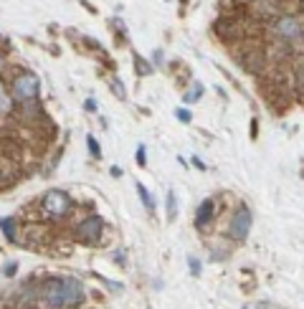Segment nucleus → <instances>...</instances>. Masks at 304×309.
<instances>
[{
  "label": "nucleus",
  "mask_w": 304,
  "mask_h": 309,
  "mask_svg": "<svg viewBox=\"0 0 304 309\" xmlns=\"http://www.w3.org/2000/svg\"><path fill=\"white\" fill-rule=\"evenodd\" d=\"M41 296H44L46 306H51V309H74V306L84 304V286L79 279H71V276L48 279L44 284Z\"/></svg>",
  "instance_id": "f257e3e1"
},
{
  "label": "nucleus",
  "mask_w": 304,
  "mask_h": 309,
  "mask_svg": "<svg viewBox=\"0 0 304 309\" xmlns=\"http://www.w3.org/2000/svg\"><path fill=\"white\" fill-rule=\"evenodd\" d=\"M38 92H41V82H38V76L26 71L20 76H16L13 84H10V94L18 104H26V102H36L38 99Z\"/></svg>",
  "instance_id": "f03ea898"
},
{
  "label": "nucleus",
  "mask_w": 304,
  "mask_h": 309,
  "mask_svg": "<svg viewBox=\"0 0 304 309\" xmlns=\"http://www.w3.org/2000/svg\"><path fill=\"white\" fill-rule=\"evenodd\" d=\"M102 234H104V220L99 216H89L76 226V236H79V241H84L86 246H96L102 241Z\"/></svg>",
  "instance_id": "7ed1b4c3"
},
{
  "label": "nucleus",
  "mask_w": 304,
  "mask_h": 309,
  "mask_svg": "<svg viewBox=\"0 0 304 309\" xmlns=\"http://www.w3.org/2000/svg\"><path fill=\"white\" fill-rule=\"evenodd\" d=\"M251 223H254L251 210H248L246 206H241V208L234 213L231 223H228V234H231V238H234V241H246L248 234H251Z\"/></svg>",
  "instance_id": "20e7f679"
},
{
  "label": "nucleus",
  "mask_w": 304,
  "mask_h": 309,
  "mask_svg": "<svg viewBox=\"0 0 304 309\" xmlns=\"http://www.w3.org/2000/svg\"><path fill=\"white\" fill-rule=\"evenodd\" d=\"M44 210L51 218H61V216H66L71 210V198L64 190H48L44 196Z\"/></svg>",
  "instance_id": "39448f33"
},
{
  "label": "nucleus",
  "mask_w": 304,
  "mask_h": 309,
  "mask_svg": "<svg viewBox=\"0 0 304 309\" xmlns=\"http://www.w3.org/2000/svg\"><path fill=\"white\" fill-rule=\"evenodd\" d=\"M276 36L284 38V41H302L304 38V28L294 16H282L276 20Z\"/></svg>",
  "instance_id": "423d86ee"
},
{
  "label": "nucleus",
  "mask_w": 304,
  "mask_h": 309,
  "mask_svg": "<svg viewBox=\"0 0 304 309\" xmlns=\"http://www.w3.org/2000/svg\"><path fill=\"white\" fill-rule=\"evenodd\" d=\"M213 213H216V200H213V198H206V200L198 206V213H196V226H198V228H206V226L213 220Z\"/></svg>",
  "instance_id": "0eeeda50"
},
{
  "label": "nucleus",
  "mask_w": 304,
  "mask_h": 309,
  "mask_svg": "<svg viewBox=\"0 0 304 309\" xmlns=\"http://www.w3.org/2000/svg\"><path fill=\"white\" fill-rule=\"evenodd\" d=\"M165 213H168L170 223L178 218V196H175V190H168V196H165Z\"/></svg>",
  "instance_id": "6e6552de"
},
{
  "label": "nucleus",
  "mask_w": 304,
  "mask_h": 309,
  "mask_svg": "<svg viewBox=\"0 0 304 309\" xmlns=\"http://www.w3.org/2000/svg\"><path fill=\"white\" fill-rule=\"evenodd\" d=\"M134 188H137V196H140V200H142V206L152 213V210H155V198H152V192L142 185V182H134Z\"/></svg>",
  "instance_id": "1a4fd4ad"
},
{
  "label": "nucleus",
  "mask_w": 304,
  "mask_h": 309,
  "mask_svg": "<svg viewBox=\"0 0 304 309\" xmlns=\"http://www.w3.org/2000/svg\"><path fill=\"white\" fill-rule=\"evenodd\" d=\"M203 92H206L203 84H200V82H193V84H190V89L182 94V102H185V104H193V102H198V99L203 96Z\"/></svg>",
  "instance_id": "9d476101"
},
{
  "label": "nucleus",
  "mask_w": 304,
  "mask_h": 309,
  "mask_svg": "<svg viewBox=\"0 0 304 309\" xmlns=\"http://www.w3.org/2000/svg\"><path fill=\"white\" fill-rule=\"evenodd\" d=\"M0 228H3V236H6L8 244H16L18 241L16 238V220L13 218H3V220H0Z\"/></svg>",
  "instance_id": "9b49d317"
},
{
  "label": "nucleus",
  "mask_w": 304,
  "mask_h": 309,
  "mask_svg": "<svg viewBox=\"0 0 304 309\" xmlns=\"http://www.w3.org/2000/svg\"><path fill=\"white\" fill-rule=\"evenodd\" d=\"M244 64H246V68L248 71H258L261 68V64H264V54H248V56H244Z\"/></svg>",
  "instance_id": "f8f14e48"
},
{
  "label": "nucleus",
  "mask_w": 304,
  "mask_h": 309,
  "mask_svg": "<svg viewBox=\"0 0 304 309\" xmlns=\"http://www.w3.org/2000/svg\"><path fill=\"white\" fill-rule=\"evenodd\" d=\"M109 86H112V92H114V96L117 99H127V92H124V84L117 79V76H112L109 79Z\"/></svg>",
  "instance_id": "ddd939ff"
},
{
  "label": "nucleus",
  "mask_w": 304,
  "mask_h": 309,
  "mask_svg": "<svg viewBox=\"0 0 304 309\" xmlns=\"http://www.w3.org/2000/svg\"><path fill=\"white\" fill-rule=\"evenodd\" d=\"M134 68H137V74H142V76H147V74H152V71H155V68H152L140 54H134Z\"/></svg>",
  "instance_id": "4468645a"
},
{
  "label": "nucleus",
  "mask_w": 304,
  "mask_h": 309,
  "mask_svg": "<svg viewBox=\"0 0 304 309\" xmlns=\"http://www.w3.org/2000/svg\"><path fill=\"white\" fill-rule=\"evenodd\" d=\"M86 147H89V154L94 160H99L102 158V150H99V142H96V137L94 134H86Z\"/></svg>",
  "instance_id": "2eb2a0df"
},
{
  "label": "nucleus",
  "mask_w": 304,
  "mask_h": 309,
  "mask_svg": "<svg viewBox=\"0 0 304 309\" xmlns=\"http://www.w3.org/2000/svg\"><path fill=\"white\" fill-rule=\"evenodd\" d=\"M134 160H137V165H140V168H144V165H147V147H144V144H137Z\"/></svg>",
  "instance_id": "dca6fc26"
},
{
  "label": "nucleus",
  "mask_w": 304,
  "mask_h": 309,
  "mask_svg": "<svg viewBox=\"0 0 304 309\" xmlns=\"http://www.w3.org/2000/svg\"><path fill=\"white\" fill-rule=\"evenodd\" d=\"M0 102H3V114H8L10 106H13V94H10L8 89H3V94H0Z\"/></svg>",
  "instance_id": "f3484780"
},
{
  "label": "nucleus",
  "mask_w": 304,
  "mask_h": 309,
  "mask_svg": "<svg viewBox=\"0 0 304 309\" xmlns=\"http://www.w3.org/2000/svg\"><path fill=\"white\" fill-rule=\"evenodd\" d=\"M188 266H190V274H193V276H200L203 266H200V261L196 256H188Z\"/></svg>",
  "instance_id": "a211bd4d"
},
{
  "label": "nucleus",
  "mask_w": 304,
  "mask_h": 309,
  "mask_svg": "<svg viewBox=\"0 0 304 309\" xmlns=\"http://www.w3.org/2000/svg\"><path fill=\"white\" fill-rule=\"evenodd\" d=\"M175 117H178V120H180L182 124H188V122H193V114H190L188 109H182V106H180V109H175Z\"/></svg>",
  "instance_id": "6ab92c4d"
},
{
  "label": "nucleus",
  "mask_w": 304,
  "mask_h": 309,
  "mask_svg": "<svg viewBox=\"0 0 304 309\" xmlns=\"http://www.w3.org/2000/svg\"><path fill=\"white\" fill-rule=\"evenodd\" d=\"M16 272H18V264H16V261H8V264H6V268H3V274L10 279V276H16Z\"/></svg>",
  "instance_id": "aec40b11"
},
{
  "label": "nucleus",
  "mask_w": 304,
  "mask_h": 309,
  "mask_svg": "<svg viewBox=\"0 0 304 309\" xmlns=\"http://www.w3.org/2000/svg\"><path fill=\"white\" fill-rule=\"evenodd\" d=\"M241 309H269V306H266L264 302H251V304H244Z\"/></svg>",
  "instance_id": "412c9836"
},
{
  "label": "nucleus",
  "mask_w": 304,
  "mask_h": 309,
  "mask_svg": "<svg viewBox=\"0 0 304 309\" xmlns=\"http://www.w3.org/2000/svg\"><path fill=\"white\" fill-rule=\"evenodd\" d=\"M296 84H299V89L304 92V66H302V68L296 71Z\"/></svg>",
  "instance_id": "4be33fe9"
},
{
  "label": "nucleus",
  "mask_w": 304,
  "mask_h": 309,
  "mask_svg": "<svg viewBox=\"0 0 304 309\" xmlns=\"http://www.w3.org/2000/svg\"><path fill=\"white\" fill-rule=\"evenodd\" d=\"M84 109H86V112H96V102H94V99H86V102H84Z\"/></svg>",
  "instance_id": "5701e85b"
},
{
  "label": "nucleus",
  "mask_w": 304,
  "mask_h": 309,
  "mask_svg": "<svg viewBox=\"0 0 304 309\" xmlns=\"http://www.w3.org/2000/svg\"><path fill=\"white\" fill-rule=\"evenodd\" d=\"M152 58H155V64H162V58H165V54H162V51L158 48L155 54H152Z\"/></svg>",
  "instance_id": "b1692460"
},
{
  "label": "nucleus",
  "mask_w": 304,
  "mask_h": 309,
  "mask_svg": "<svg viewBox=\"0 0 304 309\" xmlns=\"http://www.w3.org/2000/svg\"><path fill=\"white\" fill-rule=\"evenodd\" d=\"M193 165H196L198 170H206V162H203L200 158H193Z\"/></svg>",
  "instance_id": "393cba45"
},
{
  "label": "nucleus",
  "mask_w": 304,
  "mask_h": 309,
  "mask_svg": "<svg viewBox=\"0 0 304 309\" xmlns=\"http://www.w3.org/2000/svg\"><path fill=\"white\" fill-rule=\"evenodd\" d=\"M109 172H112V178H120V175H122V170H120V168H117V165H114V168H112V170H109Z\"/></svg>",
  "instance_id": "a878e982"
},
{
  "label": "nucleus",
  "mask_w": 304,
  "mask_h": 309,
  "mask_svg": "<svg viewBox=\"0 0 304 309\" xmlns=\"http://www.w3.org/2000/svg\"><path fill=\"white\" fill-rule=\"evenodd\" d=\"M114 261H117V264H122V266H124V254H114Z\"/></svg>",
  "instance_id": "bb28decb"
}]
</instances>
